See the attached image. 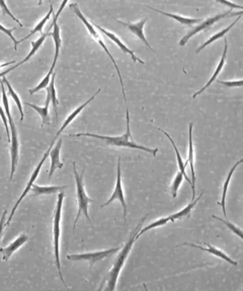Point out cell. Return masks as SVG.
Wrapping results in <instances>:
<instances>
[{"label":"cell","mask_w":243,"mask_h":291,"mask_svg":"<svg viewBox=\"0 0 243 291\" xmlns=\"http://www.w3.org/2000/svg\"><path fill=\"white\" fill-rule=\"evenodd\" d=\"M100 92V89H98V90L90 98L88 99L87 101H85L83 104H81L79 107H77L73 113L67 118V120L65 121V123L62 125V126H61V128L57 131V135L55 136V139L52 141V143H51V145L49 146V148H48V150L46 151V153H45V155L43 156V158H42V160L40 161V163L38 164V166H37V168L35 169V171L33 172V174H32V176H31V178H30V181L28 182V185H27V187H26V189L24 190V192H23V194L20 195V197L17 199V201H16V204H15V206L13 207V208H12V210H11V212H10V214H9V216L7 217V220H6V222H5V227H7L9 223H10V221H11V219H12V217H13V215H14V213H15V211H16V209H17V208H18V206L20 205V203H21V200H23L24 198H25V196L31 191V188H32V186H33V184H34V182H35V180L37 179V177L39 176V173H40V171H41V168H42V166L44 165V163H45V161H46V159L48 158V156L50 155V152H51V150H52V148L54 147V145H55V143H56V141H57V138L60 136V133L63 131V129H65L66 127H67L70 124H71V122H73L74 121V119L81 113V111L84 109V107L87 105V104H90L94 99H95V97Z\"/></svg>","instance_id":"obj_1"},{"label":"cell","mask_w":243,"mask_h":291,"mask_svg":"<svg viewBox=\"0 0 243 291\" xmlns=\"http://www.w3.org/2000/svg\"><path fill=\"white\" fill-rule=\"evenodd\" d=\"M126 122H127L126 131H125L124 135L119 136V137L101 136V135H97V133H90V132L75 133V135H70V137H91V138H96V139H99V140L103 141L108 146L141 150V151H144L146 153L152 154L153 156H156V154L158 152V149H150V148L138 145L133 141V139H132V133H131V129H130V116H129L128 108L126 109Z\"/></svg>","instance_id":"obj_2"},{"label":"cell","mask_w":243,"mask_h":291,"mask_svg":"<svg viewBox=\"0 0 243 291\" xmlns=\"http://www.w3.org/2000/svg\"><path fill=\"white\" fill-rule=\"evenodd\" d=\"M146 217H147V214L144 217L141 218V220L138 222L137 227L130 233V238L128 240V243H126V245L124 246V248L120 252L119 256L117 257V259H116V261H115V263L113 265L112 270H110L109 273H108V277L106 279L107 286L104 288L105 290H107V291H114L116 289V284H117V281H118L120 272L122 270V268L124 267V264H125V262H126L127 258H128L130 252H131L132 248H133L134 243L137 240V235L141 231L142 225H143L144 220L146 219Z\"/></svg>","instance_id":"obj_3"},{"label":"cell","mask_w":243,"mask_h":291,"mask_svg":"<svg viewBox=\"0 0 243 291\" xmlns=\"http://www.w3.org/2000/svg\"><path fill=\"white\" fill-rule=\"evenodd\" d=\"M0 86H1V92H2V102L4 106V110L7 116L8 124H9V128H10V157H11V172L9 176V180L11 181L13 175L16 170L17 166V161H18V149H19V144H18V136H17V128L14 125L13 119L11 117V113L9 109V102H8V97L5 92V87H4V82L2 79L0 80Z\"/></svg>","instance_id":"obj_4"},{"label":"cell","mask_w":243,"mask_h":291,"mask_svg":"<svg viewBox=\"0 0 243 291\" xmlns=\"http://www.w3.org/2000/svg\"><path fill=\"white\" fill-rule=\"evenodd\" d=\"M65 198V194L63 191L59 192L58 200L56 205V209L54 213V221H53V240H54V254H55V260H56V267L58 270L59 277L62 281V283L65 285V287L68 286L66 285L65 280L62 275L61 271V263H60V234H61V215H62V207H63V200Z\"/></svg>","instance_id":"obj_5"},{"label":"cell","mask_w":243,"mask_h":291,"mask_svg":"<svg viewBox=\"0 0 243 291\" xmlns=\"http://www.w3.org/2000/svg\"><path fill=\"white\" fill-rule=\"evenodd\" d=\"M73 172H74L75 181H76V191H77V201H78V211H77L74 225H73V231H74L81 213H83L84 216L86 217V219L90 221V223H92L90 214H88V205H90V203H92L93 199L91 197L87 196V194L85 192V189H84L83 174L85 172V167L83 168V170L81 172V175H79L78 172H77V169H76V164H75V162H73Z\"/></svg>","instance_id":"obj_6"},{"label":"cell","mask_w":243,"mask_h":291,"mask_svg":"<svg viewBox=\"0 0 243 291\" xmlns=\"http://www.w3.org/2000/svg\"><path fill=\"white\" fill-rule=\"evenodd\" d=\"M69 7L70 8H72L73 9V11L75 12V14L81 19V21L83 22V25L85 26V28L87 29V31H88V33H90L93 37H94V39L99 43V46L105 51V53L107 54V56L109 57V59H110V61L113 62V64H114V66H115V68H116V70H117V73H118V76H119V79H120V82H121V85H122V92H123V95H124V99H125V102L127 103V97H126V92H125V87H124V83H123V78H122V75H121V72H120V69H119V67H118V65H117V62H116V60L114 59V57L112 56V54H110L109 52H108V50H107V48H106V46H105V43L103 42V41H102V39L99 37V35L97 34V29H96V27H95V25L93 24V22H91L90 20H88L84 15H83V13L80 11V9L78 8V6H77V4L76 3H71L70 5H69Z\"/></svg>","instance_id":"obj_7"},{"label":"cell","mask_w":243,"mask_h":291,"mask_svg":"<svg viewBox=\"0 0 243 291\" xmlns=\"http://www.w3.org/2000/svg\"><path fill=\"white\" fill-rule=\"evenodd\" d=\"M118 199L121 205H122V208H123V217H124V220L126 221L127 220V210H128V208H127V204H126V199H125V194H124V190H123V185H122V170H121V157H119L118 159V165H117V182H116V187H115V190L112 194V196L109 197V199L106 201L105 204H103L101 206V208H104V207H107L108 205H110L113 203L114 200Z\"/></svg>","instance_id":"obj_8"},{"label":"cell","mask_w":243,"mask_h":291,"mask_svg":"<svg viewBox=\"0 0 243 291\" xmlns=\"http://www.w3.org/2000/svg\"><path fill=\"white\" fill-rule=\"evenodd\" d=\"M121 248H113L109 250H104V251H98V252H93V253H84V254H73V255H67L68 260L72 261H88L90 262V268L94 267L95 263L101 261L105 258H108L109 256H112L116 252L120 251Z\"/></svg>","instance_id":"obj_9"},{"label":"cell","mask_w":243,"mask_h":291,"mask_svg":"<svg viewBox=\"0 0 243 291\" xmlns=\"http://www.w3.org/2000/svg\"><path fill=\"white\" fill-rule=\"evenodd\" d=\"M231 12H232V11L229 10V11H227V12L221 13V14H218V15H215V16H212V17L206 19L205 21L202 22L201 25H198L197 27H195L191 33H188V34H187V35L181 40V42H180V46H185V44L189 42V40H190L192 37H194V36L196 35L197 33H200V32H202V31H204V30H206V29L212 27L213 25L216 24L217 21H219L220 19H222V18L228 16Z\"/></svg>","instance_id":"obj_10"},{"label":"cell","mask_w":243,"mask_h":291,"mask_svg":"<svg viewBox=\"0 0 243 291\" xmlns=\"http://www.w3.org/2000/svg\"><path fill=\"white\" fill-rule=\"evenodd\" d=\"M114 19L117 20V21L119 22V24H121V25H123L124 27H126L128 30H130V31H131L132 33H133L136 37H138V39H140V40L143 42V43L146 44V46H147L152 52H154V50H153L152 47L150 46V43L147 42V40H146V38H145V35H144V33H143V28H144L145 24L147 22L148 18H143V19H141L140 21L136 22V24H127V22H124V21H122V20H120V19H117L116 17H114Z\"/></svg>","instance_id":"obj_11"},{"label":"cell","mask_w":243,"mask_h":291,"mask_svg":"<svg viewBox=\"0 0 243 291\" xmlns=\"http://www.w3.org/2000/svg\"><path fill=\"white\" fill-rule=\"evenodd\" d=\"M96 27V29L97 30H98L100 33H102L104 36H106L108 39H110L112 41H114V42H116L117 44H118V47L124 52V53H126V54H128V55H130V57L133 59V61L134 62H137V63H140V64H142V65H144L145 63H144V61H142L141 59H139L138 57H136V55L134 54V52L132 51V50H130L126 44L116 36V35H114L113 33H109V32H107L106 30H104L103 28H101V27H99V26H97V25H96L95 26Z\"/></svg>","instance_id":"obj_12"},{"label":"cell","mask_w":243,"mask_h":291,"mask_svg":"<svg viewBox=\"0 0 243 291\" xmlns=\"http://www.w3.org/2000/svg\"><path fill=\"white\" fill-rule=\"evenodd\" d=\"M181 246H190V247L196 248V249H200V250H202V251H206V252H208V253H210V254H213V255L216 256V257H219V258H221V259H223L224 261L230 263V264L233 265V266H237V262H236V261L232 260V259H231L229 256H227L224 252H222L221 250H219V249H217V248L213 247V246H210V245H208V244H206V245L204 246V247H203V246L194 245V244H191V243H184V244H182Z\"/></svg>","instance_id":"obj_13"},{"label":"cell","mask_w":243,"mask_h":291,"mask_svg":"<svg viewBox=\"0 0 243 291\" xmlns=\"http://www.w3.org/2000/svg\"><path fill=\"white\" fill-rule=\"evenodd\" d=\"M193 125L194 124H190V130H189V157H188V161L186 164L188 165V162L191 165V173H192V190H193V200L194 199L195 196V174H194V145H193Z\"/></svg>","instance_id":"obj_14"},{"label":"cell","mask_w":243,"mask_h":291,"mask_svg":"<svg viewBox=\"0 0 243 291\" xmlns=\"http://www.w3.org/2000/svg\"><path fill=\"white\" fill-rule=\"evenodd\" d=\"M29 240V237L27 235H20L16 240H14L12 243H10V245H8L6 248H1L0 249V252L3 254V260L7 261L11 255L16 252L21 246L25 245Z\"/></svg>","instance_id":"obj_15"},{"label":"cell","mask_w":243,"mask_h":291,"mask_svg":"<svg viewBox=\"0 0 243 291\" xmlns=\"http://www.w3.org/2000/svg\"><path fill=\"white\" fill-rule=\"evenodd\" d=\"M62 148V139L58 140L57 145L52 148L51 152H50V157H51V168H50V172H49V178H51L54 174V172L57 169H61L63 168V163L60 160V151Z\"/></svg>","instance_id":"obj_16"},{"label":"cell","mask_w":243,"mask_h":291,"mask_svg":"<svg viewBox=\"0 0 243 291\" xmlns=\"http://www.w3.org/2000/svg\"><path fill=\"white\" fill-rule=\"evenodd\" d=\"M55 78H56V74L53 73L51 81L49 86L46 88L47 90V97H46V101H45V105H49L50 102H52L54 110H55V115H56V119L58 121V105H59V101L57 98V93H56V88H55Z\"/></svg>","instance_id":"obj_17"},{"label":"cell","mask_w":243,"mask_h":291,"mask_svg":"<svg viewBox=\"0 0 243 291\" xmlns=\"http://www.w3.org/2000/svg\"><path fill=\"white\" fill-rule=\"evenodd\" d=\"M227 49H228V43H227V40H225V47H224V52H223V55H222V58H221V60H220V62H219V65L217 66V68H216V70H215V72H214V74H213V76L211 77V79L208 81V83L202 88V89H200V90H198L196 93H194V95H193V97L194 98H195L197 95H200L202 92H204L206 89L216 80V78L218 77V75L220 74V72L222 71V69H223V67H224V65H225V61H226V56H227Z\"/></svg>","instance_id":"obj_18"},{"label":"cell","mask_w":243,"mask_h":291,"mask_svg":"<svg viewBox=\"0 0 243 291\" xmlns=\"http://www.w3.org/2000/svg\"><path fill=\"white\" fill-rule=\"evenodd\" d=\"M67 188V186H40L37 184H33L31 191L33 196H41V195H51L58 192L63 191L64 189Z\"/></svg>","instance_id":"obj_19"},{"label":"cell","mask_w":243,"mask_h":291,"mask_svg":"<svg viewBox=\"0 0 243 291\" xmlns=\"http://www.w3.org/2000/svg\"><path fill=\"white\" fill-rule=\"evenodd\" d=\"M203 194H204V192H202V193L200 194V196L196 197L195 199L192 200V203H191L190 205H188L185 208H183V209L180 210L179 212H176V213H173V214H171V215L166 216V217H165L166 221H167V222H174L175 220L182 219V218L185 217V216H189V215H190V212H191L192 209L195 207V205H196L197 201L201 199V197L203 196Z\"/></svg>","instance_id":"obj_20"},{"label":"cell","mask_w":243,"mask_h":291,"mask_svg":"<svg viewBox=\"0 0 243 291\" xmlns=\"http://www.w3.org/2000/svg\"><path fill=\"white\" fill-rule=\"evenodd\" d=\"M157 129H159L162 133H164V135L168 138V140L170 141V143L172 144V146H173V149H174V152H175V155H176V159H178V164H179V168H180V172H182L183 173V175H184V178L185 179H187V181L189 182V184L192 186V180H191V178H189L188 177V174H187V172H186V167H187V164L183 161V158H182V156H181V154L179 153V150H178V148H176V146H175V144H174V142H173V140H172V138L168 135V133L166 132V131H164L163 129H161V128H157Z\"/></svg>","instance_id":"obj_21"},{"label":"cell","mask_w":243,"mask_h":291,"mask_svg":"<svg viewBox=\"0 0 243 291\" xmlns=\"http://www.w3.org/2000/svg\"><path fill=\"white\" fill-rule=\"evenodd\" d=\"M147 8H150L154 11H156L160 14H163V15H166L168 17H171L175 20H178L180 24L182 25H187V26H193L194 24H197V22H200L201 19L200 18H190V17H186V16H182V15H178V14H173V13H167V12H164L162 10H158L156 8H153V7H150V6H146Z\"/></svg>","instance_id":"obj_22"},{"label":"cell","mask_w":243,"mask_h":291,"mask_svg":"<svg viewBox=\"0 0 243 291\" xmlns=\"http://www.w3.org/2000/svg\"><path fill=\"white\" fill-rule=\"evenodd\" d=\"M241 163H243V159L239 160V161H238V162H237V163L231 168V170H230V172H229V174H228V176H227L226 181H225V183H224V185H223L222 200H221V203H218V205H220L221 207H222L223 213H224V215H225L226 217H227V212H226V195H227V189H228V186H229V183H230V180H231V177H232V175H233L235 169H236Z\"/></svg>","instance_id":"obj_23"},{"label":"cell","mask_w":243,"mask_h":291,"mask_svg":"<svg viewBox=\"0 0 243 291\" xmlns=\"http://www.w3.org/2000/svg\"><path fill=\"white\" fill-rule=\"evenodd\" d=\"M48 36H51V34H49V33H42V35H41V37L36 41V42H32V50H31V52L28 54V56L21 61V62H19V63H17L18 64V66H20V65H23V64H25V63H27V62H29L30 61V59L38 52V50L41 48V46L42 44L44 43V42H45V40H46V38L48 37Z\"/></svg>","instance_id":"obj_24"},{"label":"cell","mask_w":243,"mask_h":291,"mask_svg":"<svg viewBox=\"0 0 243 291\" xmlns=\"http://www.w3.org/2000/svg\"><path fill=\"white\" fill-rule=\"evenodd\" d=\"M54 27V31L51 34V36L53 37L54 42H55V56H54V60H53V67H56V63L60 54V49H61V44H62V40H61V35H60V29L59 26L57 24H53Z\"/></svg>","instance_id":"obj_25"},{"label":"cell","mask_w":243,"mask_h":291,"mask_svg":"<svg viewBox=\"0 0 243 291\" xmlns=\"http://www.w3.org/2000/svg\"><path fill=\"white\" fill-rule=\"evenodd\" d=\"M2 81L4 82V84L6 85L7 89H8V93H9V95L12 97V99H13L14 102L16 103L17 108H18V110H19V114H20V122H23V121H24V117H25V116H24V109H23V104H21V101H20L18 95H17L16 92L13 90L12 86L10 85V83L8 82V80H7L4 76L2 77Z\"/></svg>","instance_id":"obj_26"},{"label":"cell","mask_w":243,"mask_h":291,"mask_svg":"<svg viewBox=\"0 0 243 291\" xmlns=\"http://www.w3.org/2000/svg\"><path fill=\"white\" fill-rule=\"evenodd\" d=\"M240 17H241V16H238V18H237V19H235V21H233L232 24H231L229 27H227V28H226V29H224L223 31H221L220 33H218V34L214 35L212 38H210V39H209V40H208V41H207L205 43H203L202 46H201L200 48H198V49L196 50V53H200V52H201L203 49H205V48L208 46V44L212 43L213 42L217 41V40H218V39H220V38L224 37V36H225V35H226V34H227V33H228V32H229V31H230V30H231V29H232V28H233V27H234V26L237 24V21L240 19Z\"/></svg>","instance_id":"obj_27"},{"label":"cell","mask_w":243,"mask_h":291,"mask_svg":"<svg viewBox=\"0 0 243 291\" xmlns=\"http://www.w3.org/2000/svg\"><path fill=\"white\" fill-rule=\"evenodd\" d=\"M27 105L31 106L33 109H35L37 113L40 115L41 119H42V125H50V121H51V118H50V114H49V105H45L44 107H40L36 104H33V103H27Z\"/></svg>","instance_id":"obj_28"},{"label":"cell","mask_w":243,"mask_h":291,"mask_svg":"<svg viewBox=\"0 0 243 291\" xmlns=\"http://www.w3.org/2000/svg\"><path fill=\"white\" fill-rule=\"evenodd\" d=\"M53 10H54V9H53V5L51 4V5H50V10H49V12L46 14V16L44 17V18H43V19H42V20L39 22V24H38V25L35 27V29H34V30H32V31H31V33H30V34H29V35H28L26 38L21 39L20 41H17V42L19 43V42H21L26 41L27 39L31 38L33 35H35V34H37V33H43V32H42V31H43V28H44V26L46 25V22L49 20V18L51 17V15H52V13H53Z\"/></svg>","instance_id":"obj_29"},{"label":"cell","mask_w":243,"mask_h":291,"mask_svg":"<svg viewBox=\"0 0 243 291\" xmlns=\"http://www.w3.org/2000/svg\"><path fill=\"white\" fill-rule=\"evenodd\" d=\"M54 70H55V67L51 66L49 73H48L45 77H44V79L41 81V83H40L36 88H34V89H32V90H30V93H31V94H34V93H37L38 91L42 90V89L47 88V87L49 86V84H50V81H51L52 75H53V73H54Z\"/></svg>","instance_id":"obj_30"},{"label":"cell","mask_w":243,"mask_h":291,"mask_svg":"<svg viewBox=\"0 0 243 291\" xmlns=\"http://www.w3.org/2000/svg\"><path fill=\"white\" fill-rule=\"evenodd\" d=\"M183 180H184V175L182 172H179L178 174H176L174 180L172 182V185H171V194H172L173 198H175L176 195H178V192H179V189L183 183Z\"/></svg>","instance_id":"obj_31"},{"label":"cell","mask_w":243,"mask_h":291,"mask_svg":"<svg viewBox=\"0 0 243 291\" xmlns=\"http://www.w3.org/2000/svg\"><path fill=\"white\" fill-rule=\"evenodd\" d=\"M213 217L214 218H216V219H218V220H220V221H222L224 225L229 229V230H231L236 236H238L240 239H242L243 240V231L242 230H240L238 227H236V226H234L233 223H231V222H229V221H227V220H224V219H222V218H220V217H217L216 215H213Z\"/></svg>","instance_id":"obj_32"},{"label":"cell","mask_w":243,"mask_h":291,"mask_svg":"<svg viewBox=\"0 0 243 291\" xmlns=\"http://www.w3.org/2000/svg\"><path fill=\"white\" fill-rule=\"evenodd\" d=\"M0 8L2 9V14L3 15H6V14H8L14 21H16L17 22V25L20 27V28H23L24 26L21 25V22L10 12V10H9V8L7 7V5H6V2H5V0H0Z\"/></svg>","instance_id":"obj_33"},{"label":"cell","mask_w":243,"mask_h":291,"mask_svg":"<svg viewBox=\"0 0 243 291\" xmlns=\"http://www.w3.org/2000/svg\"><path fill=\"white\" fill-rule=\"evenodd\" d=\"M0 118L2 119V122H3V125L5 126V130H6V135H7V138H8V142L10 143V128L8 126V120H7V116H6V113L5 110H3V108L0 106Z\"/></svg>","instance_id":"obj_34"},{"label":"cell","mask_w":243,"mask_h":291,"mask_svg":"<svg viewBox=\"0 0 243 291\" xmlns=\"http://www.w3.org/2000/svg\"><path fill=\"white\" fill-rule=\"evenodd\" d=\"M0 31H1L2 33H4L6 36H8L11 39V41L13 42V44H14V51H16L17 50V44H18V42H17L16 39L13 37V35H12V33L15 31V28H12V29L8 30V29H5L1 24H0Z\"/></svg>","instance_id":"obj_35"},{"label":"cell","mask_w":243,"mask_h":291,"mask_svg":"<svg viewBox=\"0 0 243 291\" xmlns=\"http://www.w3.org/2000/svg\"><path fill=\"white\" fill-rule=\"evenodd\" d=\"M218 83L225 85L227 87H241L243 86V80H232V81H218Z\"/></svg>","instance_id":"obj_36"},{"label":"cell","mask_w":243,"mask_h":291,"mask_svg":"<svg viewBox=\"0 0 243 291\" xmlns=\"http://www.w3.org/2000/svg\"><path fill=\"white\" fill-rule=\"evenodd\" d=\"M6 214H7V210H4L3 213H2L1 218H0V239H1L3 230L5 228V222H6V219H7L6 218Z\"/></svg>","instance_id":"obj_37"},{"label":"cell","mask_w":243,"mask_h":291,"mask_svg":"<svg viewBox=\"0 0 243 291\" xmlns=\"http://www.w3.org/2000/svg\"><path fill=\"white\" fill-rule=\"evenodd\" d=\"M216 1L217 2H220V3H222L224 5H227L230 8H240V9H243V6L238 5V4H235V3L231 2V1H229V0H216Z\"/></svg>","instance_id":"obj_38"},{"label":"cell","mask_w":243,"mask_h":291,"mask_svg":"<svg viewBox=\"0 0 243 291\" xmlns=\"http://www.w3.org/2000/svg\"><path fill=\"white\" fill-rule=\"evenodd\" d=\"M67 1H68V0H63V1H62V3H61V5H60V7H59V9H58L57 13H56V14H55V16H54L53 24H57V20H58V18H59L60 14L62 13V11H63V9H64V7H65L66 3H67Z\"/></svg>","instance_id":"obj_39"},{"label":"cell","mask_w":243,"mask_h":291,"mask_svg":"<svg viewBox=\"0 0 243 291\" xmlns=\"http://www.w3.org/2000/svg\"><path fill=\"white\" fill-rule=\"evenodd\" d=\"M17 67H18V66H17V64H16V65H14V66H12V67H11V68H9L8 70H6V71H3V72H1V73H0V77H3V76H5V75H6L7 73H9L10 71H12V70H14L15 68H17Z\"/></svg>","instance_id":"obj_40"},{"label":"cell","mask_w":243,"mask_h":291,"mask_svg":"<svg viewBox=\"0 0 243 291\" xmlns=\"http://www.w3.org/2000/svg\"><path fill=\"white\" fill-rule=\"evenodd\" d=\"M242 15H243V9L241 11H238V12H231L228 16L232 17V16H242Z\"/></svg>","instance_id":"obj_41"},{"label":"cell","mask_w":243,"mask_h":291,"mask_svg":"<svg viewBox=\"0 0 243 291\" xmlns=\"http://www.w3.org/2000/svg\"><path fill=\"white\" fill-rule=\"evenodd\" d=\"M15 62L14 61H10V62H8V63H4V64H0V69H2L3 67H6V66H9V65H11V64H14Z\"/></svg>","instance_id":"obj_42"},{"label":"cell","mask_w":243,"mask_h":291,"mask_svg":"<svg viewBox=\"0 0 243 291\" xmlns=\"http://www.w3.org/2000/svg\"><path fill=\"white\" fill-rule=\"evenodd\" d=\"M39 5H42L43 4V0H39V3H38Z\"/></svg>","instance_id":"obj_43"}]
</instances>
